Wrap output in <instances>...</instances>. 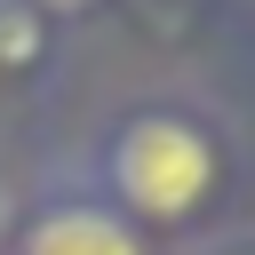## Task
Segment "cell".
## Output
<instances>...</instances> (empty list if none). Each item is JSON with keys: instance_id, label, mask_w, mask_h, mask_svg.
Returning <instances> with one entry per match:
<instances>
[{"instance_id": "cell-1", "label": "cell", "mask_w": 255, "mask_h": 255, "mask_svg": "<svg viewBox=\"0 0 255 255\" xmlns=\"http://www.w3.org/2000/svg\"><path fill=\"white\" fill-rule=\"evenodd\" d=\"M104 175H112V191H120L135 215L183 223V215L207 199V183H215V143H207L183 112H135V120L112 135Z\"/></svg>"}, {"instance_id": "cell-2", "label": "cell", "mask_w": 255, "mask_h": 255, "mask_svg": "<svg viewBox=\"0 0 255 255\" xmlns=\"http://www.w3.org/2000/svg\"><path fill=\"white\" fill-rule=\"evenodd\" d=\"M24 255H143V239H135L128 215H112L96 199H56V207L32 215Z\"/></svg>"}, {"instance_id": "cell-3", "label": "cell", "mask_w": 255, "mask_h": 255, "mask_svg": "<svg viewBox=\"0 0 255 255\" xmlns=\"http://www.w3.org/2000/svg\"><path fill=\"white\" fill-rule=\"evenodd\" d=\"M32 56H40V16L24 0H0V72H16Z\"/></svg>"}, {"instance_id": "cell-4", "label": "cell", "mask_w": 255, "mask_h": 255, "mask_svg": "<svg viewBox=\"0 0 255 255\" xmlns=\"http://www.w3.org/2000/svg\"><path fill=\"white\" fill-rule=\"evenodd\" d=\"M24 8H88V0H24Z\"/></svg>"}, {"instance_id": "cell-5", "label": "cell", "mask_w": 255, "mask_h": 255, "mask_svg": "<svg viewBox=\"0 0 255 255\" xmlns=\"http://www.w3.org/2000/svg\"><path fill=\"white\" fill-rule=\"evenodd\" d=\"M0 231H8V191H0Z\"/></svg>"}]
</instances>
